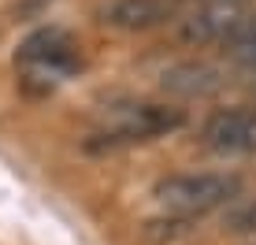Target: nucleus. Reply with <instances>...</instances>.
I'll use <instances>...</instances> for the list:
<instances>
[{
    "mask_svg": "<svg viewBox=\"0 0 256 245\" xmlns=\"http://www.w3.org/2000/svg\"><path fill=\"white\" fill-rule=\"evenodd\" d=\"M152 197L167 216L200 220V216L219 212V208L226 212L242 197V178L234 171H182L156 182Z\"/></svg>",
    "mask_w": 256,
    "mask_h": 245,
    "instance_id": "1",
    "label": "nucleus"
},
{
    "mask_svg": "<svg viewBox=\"0 0 256 245\" xmlns=\"http://www.w3.org/2000/svg\"><path fill=\"white\" fill-rule=\"evenodd\" d=\"M186 116L178 108H167V104H138V108H126L116 122H108L104 130L86 142L90 152H100V148H126L138 142H148V138H160L167 130H178Z\"/></svg>",
    "mask_w": 256,
    "mask_h": 245,
    "instance_id": "2",
    "label": "nucleus"
},
{
    "mask_svg": "<svg viewBox=\"0 0 256 245\" xmlns=\"http://www.w3.org/2000/svg\"><path fill=\"white\" fill-rule=\"evenodd\" d=\"M245 19H249V12L242 8V0H208L204 8H197L182 19L178 34L190 45H212V41L226 45L245 26Z\"/></svg>",
    "mask_w": 256,
    "mask_h": 245,
    "instance_id": "3",
    "label": "nucleus"
},
{
    "mask_svg": "<svg viewBox=\"0 0 256 245\" xmlns=\"http://www.w3.org/2000/svg\"><path fill=\"white\" fill-rule=\"evenodd\" d=\"M249 130H252V112L249 108H219L204 119L200 142L208 148H216V152H252Z\"/></svg>",
    "mask_w": 256,
    "mask_h": 245,
    "instance_id": "4",
    "label": "nucleus"
},
{
    "mask_svg": "<svg viewBox=\"0 0 256 245\" xmlns=\"http://www.w3.org/2000/svg\"><path fill=\"white\" fill-rule=\"evenodd\" d=\"M174 15L171 0H112L100 12V19L116 30H152V26H164Z\"/></svg>",
    "mask_w": 256,
    "mask_h": 245,
    "instance_id": "5",
    "label": "nucleus"
},
{
    "mask_svg": "<svg viewBox=\"0 0 256 245\" xmlns=\"http://www.w3.org/2000/svg\"><path fill=\"white\" fill-rule=\"evenodd\" d=\"M19 56H22L26 67H34L38 74H48V78H60V74H67L70 67H74L70 41L56 30H45V34H38V38H30Z\"/></svg>",
    "mask_w": 256,
    "mask_h": 245,
    "instance_id": "6",
    "label": "nucleus"
},
{
    "mask_svg": "<svg viewBox=\"0 0 256 245\" xmlns=\"http://www.w3.org/2000/svg\"><path fill=\"white\" fill-rule=\"evenodd\" d=\"M219 86H223V78L208 64H178V67H171V71L164 74V90L182 93V97H208Z\"/></svg>",
    "mask_w": 256,
    "mask_h": 245,
    "instance_id": "7",
    "label": "nucleus"
},
{
    "mask_svg": "<svg viewBox=\"0 0 256 245\" xmlns=\"http://www.w3.org/2000/svg\"><path fill=\"white\" fill-rule=\"evenodd\" d=\"M226 56H230L242 71L256 74V15H249L245 26L234 34L230 41H226Z\"/></svg>",
    "mask_w": 256,
    "mask_h": 245,
    "instance_id": "8",
    "label": "nucleus"
},
{
    "mask_svg": "<svg viewBox=\"0 0 256 245\" xmlns=\"http://www.w3.org/2000/svg\"><path fill=\"white\" fill-rule=\"evenodd\" d=\"M223 230L226 234H242V238H256V197L234 200L223 212Z\"/></svg>",
    "mask_w": 256,
    "mask_h": 245,
    "instance_id": "9",
    "label": "nucleus"
},
{
    "mask_svg": "<svg viewBox=\"0 0 256 245\" xmlns=\"http://www.w3.org/2000/svg\"><path fill=\"white\" fill-rule=\"evenodd\" d=\"M245 245H256V238H249V242H245Z\"/></svg>",
    "mask_w": 256,
    "mask_h": 245,
    "instance_id": "10",
    "label": "nucleus"
}]
</instances>
